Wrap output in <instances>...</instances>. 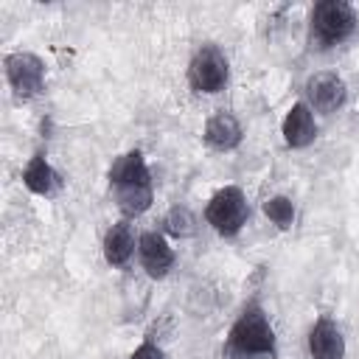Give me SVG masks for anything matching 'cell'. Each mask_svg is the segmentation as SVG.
I'll list each match as a JSON object with an SVG mask.
<instances>
[{
    "label": "cell",
    "instance_id": "obj_1",
    "mask_svg": "<svg viewBox=\"0 0 359 359\" xmlns=\"http://www.w3.org/2000/svg\"><path fill=\"white\" fill-rule=\"evenodd\" d=\"M230 348L241 356H272L275 331L261 306H247L230 328Z\"/></svg>",
    "mask_w": 359,
    "mask_h": 359
},
{
    "label": "cell",
    "instance_id": "obj_2",
    "mask_svg": "<svg viewBox=\"0 0 359 359\" xmlns=\"http://www.w3.org/2000/svg\"><path fill=\"white\" fill-rule=\"evenodd\" d=\"M356 28V14L345 0H323L311 11V36L320 48L345 42Z\"/></svg>",
    "mask_w": 359,
    "mask_h": 359
},
{
    "label": "cell",
    "instance_id": "obj_3",
    "mask_svg": "<svg viewBox=\"0 0 359 359\" xmlns=\"http://www.w3.org/2000/svg\"><path fill=\"white\" fill-rule=\"evenodd\" d=\"M250 208H247V196L241 194V188L227 185L222 191H216L205 208V219L208 224L222 233V236H236L241 230V224L247 222Z\"/></svg>",
    "mask_w": 359,
    "mask_h": 359
},
{
    "label": "cell",
    "instance_id": "obj_4",
    "mask_svg": "<svg viewBox=\"0 0 359 359\" xmlns=\"http://www.w3.org/2000/svg\"><path fill=\"white\" fill-rule=\"evenodd\" d=\"M188 81L196 93H219L227 84L224 53L216 45H202L188 65Z\"/></svg>",
    "mask_w": 359,
    "mask_h": 359
},
{
    "label": "cell",
    "instance_id": "obj_5",
    "mask_svg": "<svg viewBox=\"0 0 359 359\" xmlns=\"http://www.w3.org/2000/svg\"><path fill=\"white\" fill-rule=\"evenodd\" d=\"M6 76L20 98H31L45 84V65L34 53H11L6 56Z\"/></svg>",
    "mask_w": 359,
    "mask_h": 359
},
{
    "label": "cell",
    "instance_id": "obj_6",
    "mask_svg": "<svg viewBox=\"0 0 359 359\" xmlns=\"http://www.w3.org/2000/svg\"><path fill=\"white\" fill-rule=\"evenodd\" d=\"M306 95H309V104L317 112H325V115L337 112L345 104V81L337 73H331V70L314 73L306 81Z\"/></svg>",
    "mask_w": 359,
    "mask_h": 359
},
{
    "label": "cell",
    "instance_id": "obj_7",
    "mask_svg": "<svg viewBox=\"0 0 359 359\" xmlns=\"http://www.w3.org/2000/svg\"><path fill=\"white\" fill-rule=\"evenodd\" d=\"M137 252H140L143 269H146L151 278H163V275L171 269V264H174V252H171L168 241H165L160 233H154V230H149V233L140 236Z\"/></svg>",
    "mask_w": 359,
    "mask_h": 359
},
{
    "label": "cell",
    "instance_id": "obj_8",
    "mask_svg": "<svg viewBox=\"0 0 359 359\" xmlns=\"http://www.w3.org/2000/svg\"><path fill=\"white\" fill-rule=\"evenodd\" d=\"M317 137V123H314V115H311V107L297 101L289 107L286 118H283V140L292 146V149H303L309 146L311 140Z\"/></svg>",
    "mask_w": 359,
    "mask_h": 359
},
{
    "label": "cell",
    "instance_id": "obj_9",
    "mask_svg": "<svg viewBox=\"0 0 359 359\" xmlns=\"http://www.w3.org/2000/svg\"><path fill=\"white\" fill-rule=\"evenodd\" d=\"M309 353L311 359H342L345 356V339L342 331L331 320H317L309 331Z\"/></svg>",
    "mask_w": 359,
    "mask_h": 359
},
{
    "label": "cell",
    "instance_id": "obj_10",
    "mask_svg": "<svg viewBox=\"0 0 359 359\" xmlns=\"http://www.w3.org/2000/svg\"><path fill=\"white\" fill-rule=\"evenodd\" d=\"M205 140L210 149L216 151H230L241 143V123L233 112H216L208 123H205Z\"/></svg>",
    "mask_w": 359,
    "mask_h": 359
},
{
    "label": "cell",
    "instance_id": "obj_11",
    "mask_svg": "<svg viewBox=\"0 0 359 359\" xmlns=\"http://www.w3.org/2000/svg\"><path fill=\"white\" fill-rule=\"evenodd\" d=\"M109 182L115 188H126V185H151V177H149V168L143 163V154L135 149V151H126L121 154L112 168H109Z\"/></svg>",
    "mask_w": 359,
    "mask_h": 359
},
{
    "label": "cell",
    "instance_id": "obj_12",
    "mask_svg": "<svg viewBox=\"0 0 359 359\" xmlns=\"http://www.w3.org/2000/svg\"><path fill=\"white\" fill-rule=\"evenodd\" d=\"M132 250H135V238H132V227L126 222H118L107 230L104 236V258L107 264L112 266H123L129 258H132Z\"/></svg>",
    "mask_w": 359,
    "mask_h": 359
},
{
    "label": "cell",
    "instance_id": "obj_13",
    "mask_svg": "<svg viewBox=\"0 0 359 359\" xmlns=\"http://www.w3.org/2000/svg\"><path fill=\"white\" fill-rule=\"evenodd\" d=\"M22 182H25V188H28L31 194L48 196V194H53V188L59 185V177H56V171L50 168V163H48L42 154H34V157L28 160L25 171H22Z\"/></svg>",
    "mask_w": 359,
    "mask_h": 359
},
{
    "label": "cell",
    "instance_id": "obj_14",
    "mask_svg": "<svg viewBox=\"0 0 359 359\" xmlns=\"http://www.w3.org/2000/svg\"><path fill=\"white\" fill-rule=\"evenodd\" d=\"M115 194L126 216H137L151 205V185H126V188H115Z\"/></svg>",
    "mask_w": 359,
    "mask_h": 359
},
{
    "label": "cell",
    "instance_id": "obj_15",
    "mask_svg": "<svg viewBox=\"0 0 359 359\" xmlns=\"http://www.w3.org/2000/svg\"><path fill=\"white\" fill-rule=\"evenodd\" d=\"M264 213H266V219H269L272 224H278V227H292V222H294V205H292V199H286V196H272V199H266V202H264Z\"/></svg>",
    "mask_w": 359,
    "mask_h": 359
},
{
    "label": "cell",
    "instance_id": "obj_16",
    "mask_svg": "<svg viewBox=\"0 0 359 359\" xmlns=\"http://www.w3.org/2000/svg\"><path fill=\"white\" fill-rule=\"evenodd\" d=\"M165 230L171 233V236H180V238H185V236H191L194 233V224H196V219H194V213L188 210V208H182V205H177V208H171L168 210V216H165Z\"/></svg>",
    "mask_w": 359,
    "mask_h": 359
},
{
    "label": "cell",
    "instance_id": "obj_17",
    "mask_svg": "<svg viewBox=\"0 0 359 359\" xmlns=\"http://www.w3.org/2000/svg\"><path fill=\"white\" fill-rule=\"evenodd\" d=\"M129 359H165V353H163L154 342H143V345H137V348L132 351Z\"/></svg>",
    "mask_w": 359,
    "mask_h": 359
}]
</instances>
